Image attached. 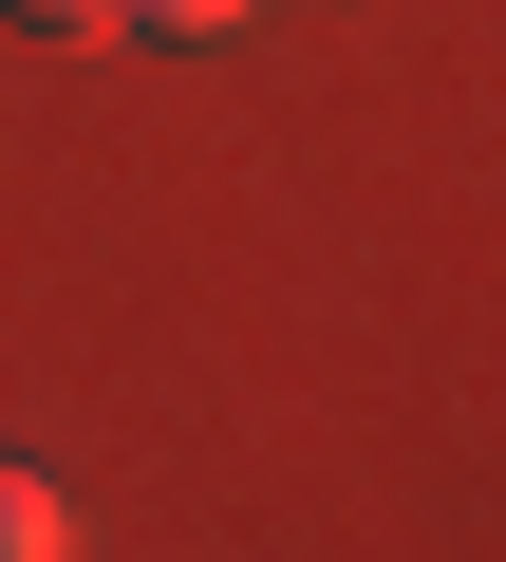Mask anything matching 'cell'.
<instances>
[{"mask_svg":"<svg viewBox=\"0 0 506 562\" xmlns=\"http://www.w3.org/2000/svg\"><path fill=\"white\" fill-rule=\"evenodd\" d=\"M20 20H38V38H113V0H20Z\"/></svg>","mask_w":506,"mask_h":562,"instance_id":"3957f363","label":"cell"},{"mask_svg":"<svg viewBox=\"0 0 506 562\" xmlns=\"http://www.w3.org/2000/svg\"><path fill=\"white\" fill-rule=\"evenodd\" d=\"M244 0H113V38H225Z\"/></svg>","mask_w":506,"mask_h":562,"instance_id":"7a4b0ae2","label":"cell"},{"mask_svg":"<svg viewBox=\"0 0 506 562\" xmlns=\"http://www.w3.org/2000/svg\"><path fill=\"white\" fill-rule=\"evenodd\" d=\"M0 562H76V487L0 450Z\"/></svg>","mask_w":506,"mask_h":562,"instance_id":"6da1fadb","label":"cell"}]
</instances>
